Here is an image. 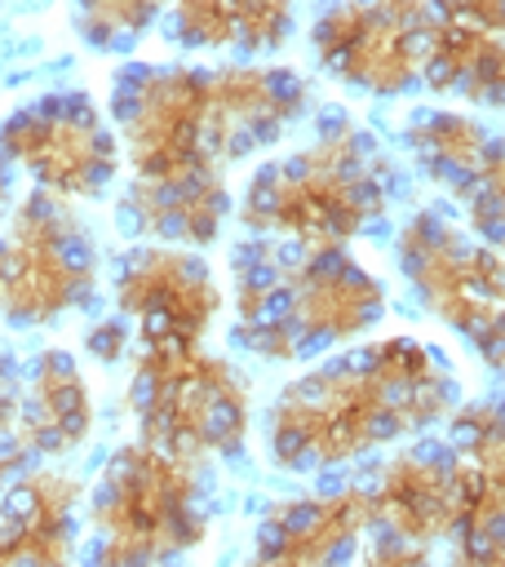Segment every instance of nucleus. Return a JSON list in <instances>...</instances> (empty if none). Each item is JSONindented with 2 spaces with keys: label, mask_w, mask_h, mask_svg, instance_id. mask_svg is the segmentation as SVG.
I'll list each match as a JSON object with an SVG mask.
<instances>
[{
  "label": "nucleus",
  "mask_w": 505,
  "mask_h": 567,
  "mask_svg": "<svg viewBox=\"0 0 505 567\" xmlns=\"http://www.w3.org/2000/svg\"><path fill=\"white\" fill-rule=\"evenodd\" d=\"M447 408L452 372L439 350L416 337H390L284 385L266 434L284 470H319L425 430Z\"/></svg>",
  "instance_id": "nucleus-1"
},
{
  "label": "nucleus",
  "mask_w": 505,
  "mask_h": 567,
  "mask_svg": "<svg viewBox=\"0 0 505 567\" xmlns=\"http://www.w3.org/2000/svg\"><path fill=\"white\" fill-rule=\"evenodd\" d=\"M239 346L261 359H306L368 332L385 315V288L346 248L257 239L235 252Z\"/></svg>",
  "instance_id": "nucleus-2"
},
{
  "label": "nucleus",
  "mask_w": 505,
  "mask_h": 567,
  "mask_svg": "<svg viewBox=\"0 0 505 567\" xmlns=\"http://www.w3.org/2000/svg\"><path fill=\"white\" fill-rule=\"evenodd\" d=\"M390 190L394 164L381 142L350 120H337L301 151L261 164L244 190L239 217L275 239L346 248V239L363 235L385 213Z\"/></svg>",
  "instance_id": "nucleus-3"
},
{
  "label": "nucleus",
  "mask_w": 505,
  "mask_h": 567,
  "mask_svg": "<svg viewBox=\"0 0 505 567\" xmlns=\"http://www.w3.org/2000/svg\"><path fill=\"white\" fill-rule=\"evenodd\" d=\"M93 567H159L208 532L195 461L146 443L120 447L93 487Z\"/></svg>",
  "instance_id": "nucleus-4"
},
{
  "label": "nucleus",
  "mask_w": 505,
  "mask_h": 567,
  "mask_svg": "<svg viewBox=\"0 0 505 567\" xmlns=\"http://www.w3.org/2000/svg\"><path fill=\"white\" fill-rule=\"evenodd\" d=\"M142 443L182 461L230 456L248 430V385L235 363L190 350H142L128 385Z\"/></svg>",
  "instance_id": "nucleus-5"
},
{
  "label": "nucleus",
  "mask_w": 505,
  "mask_h": 567,
  "mask_svg": "<svg viewBox=\"0 0 505 567\" xmlns=\"http://www.w3.org/2000/svg\"><path fill=\"white\" fill-rule=\"evenodd\" d=\"M97 288V252L71 199L31 190L0 235V319L40 328L80 310Z\"/></svg>",
  "instance_id": "nucleus-6"
},
{
  "label": "nucleus",
  "mask_w": 505,
  "mask_h": 567,
  "mask_svg": "<svg viewBox=\"0 0 505 567\" xmlns=\"http://www.w3.org/2000/svg\"><path fill=\"white\" fill-rule=\"evenodd\" d=\"M399 266L421 301L501 368V248L470 239L443 208H421L399 230Z\"/></svg>",
  "instance_id": "nucleus-7"
},
{
  "label": "nucleus",
  "mask_w": 505,
  "mask_h": 567,
  "mask_svg": "<svg viewBox=\"0 0 505 567\" xmlns=\"http://www.w3.org/2000/svg\"><path fill=\"white\" fill-rule=\"evenodd\" d=\"M204 66H124L111 89V115L137 182H186L221 173L204 151Z\"/></svg>",
  "instance_id": "nucleus-8"
},
{
  "label": "nucleus",
  "mask_w": 505,
  "mask_h": 567,
  "mask_svg": "<svg viewBox=\"0 0 505 567\" xmlns=\"http://www.w3.org/2000/svg\"><path fill=\"white\" fill-rule=\"evenodd\" d=\"M0 155L58 199H89L120 173V142L89 93H44L0 124Z\"/></svg>",
  "instance_id": "nucleus-9"
},
{
  "label": "nucleus",
  "mask_w": 505,
  "mask_h": 567,
  "mask_svg": "<svg viewBox=\"0 0 505 567\" xmlns=\"http://www.w3.org/2000/svg\"><path fill=\"white\" fill-rule=\"evenodd\" d=\"M434 4L381 0V4H337L310 27V44L328 75L363 93L390 97L421 80V49Z\"/></svg>",
  "instance_id": "nucleus-10"
},
{
  "label": "nucleus",
  "mask_w": 505,
  "mask_h": 567,
  "mask_svg": "<svg viewBox=\"0 0 505 567\" xmlns=\"http://www.w3.org/2000/svg\"><path fill=\"white\" fill-rule=\"evenodd\" d=\"M115 301L137 319L142 350H190L204 341L221 292L199 252L173 244H146L124 252L115 275Z\"/></svg>",
  "instance_id": "nucleus-11"
},
{
  "label": "nucleus",
  "mask_w": 505,
  "mask_h": 567,
  "mask_svg": "<svg viewBox=\"0 0 505 567\" xmlns=\"http://www.w3.org/2000/svg\"><path fill=\"white\" fill-rule=\"evenodd\" d=\"M306 80L292 66H248L230 62L208 71L204 97V151L217 164L248 159L284 137V128L306 111Z\"/></svg>",
  "instance_id": "nucleus-12"
},
{
  "label": "nucleus",
  "mask_w": 505,
  "mask_h": 567,
  "mask_svg": "<svg viewBox=\"0 0 505 567\" xmlns=\"http://www.w3.org/2000/svg\"><path fill=\"white\" fill-rule=\"evenodd\" d=\"M403 142L421 159L425 177L465 199V221L483 244H501V142L461 111H421L412 115Z\"/></svg>",
  "instance_id": "nucleus-13"
},
{
  "label": "nucleus",
  "mask_w": 505,
  "mask_h": 567,
  "mask_svg": "<svg viewBox=\"0 0 505 567\" xmlns=\"http://www.w3.org/2000/svg\"><path fill=\"white\" fill-rule=\"evenodd\" d=\"M368 527L372 505L363 487H341L332 496H297L261 518L252 558L284 567H341Z\"/></svg>",
  "instance_id": "nucleus-14"
},
{
  "label": "nucleus",
  "mask_w": 505,
  "mask_h": 567,
  "mask_svg": "<svg viewBox=\"0 0 505 567\" xmlns=\"http://www.w3.org/2000/svg\"><path fill=\"white\" fill-rule=\"evenodd\" d=\"M421 80L478 106H501V4L430 9Z\"/></svg>",
  "instance_id": "nucleus-15"
},
{
  "label": "nucleus",
  "mask_w": 505,
  "mask_h": 567,
  "mask_svg": "<svg viewBox=\"0 0 505 567\" xmlns=\"http://www.w3.org/2000/svg\"><path fill=\"white\" fill-rule=\"evenodd\" d=\"M372 523H381L390 536L408 545H430L439 536H452L456 523V452L447 443H425L412 452H399L377 487L368 492Z\"/></svg>",
  "instance_id": "nucleus-16"
},
{
  "label": "nucleus",
  "mask_w": 505,
  "mask_h": 567,
  "mask_svg": "<svg viewBox=\"0 0 505 567\" xmlns=\"http://www.w3.org/2000/svg\"><path fill=\"white\" fill-rule=\"evenodd\" d=\"M80 483L62 470H22L0 496V540L9 567H71Z\"/></svg>",
  "instance_id": "nucleus-17"
},
{
  "label": "nucleus",
  "mask_w": 505,
  "mask_h": 567,
  "mask_svg": "<svg viewBox=\"0 0 505 567\" xmlns=\"http://www.w3.org/2000/svg\"><path fill=\"white\" fill-rule=\"evenodd\" d=\"M18 430L31 456H58L89 439L93 399L66 350H44L18 390Z\"/></svg>",
  "instance_id": "nucleus-18"
},
{
  "label": "nucleus",
  "mask_w": 505,
  "mask_h": 567,
  "mask_svg": "<svg viewBox=\"0 0 505 567\" xmlns=\"http://www.w3.org/2000/svg\"><path fill=\"white\" fill-rule=\"evenodd\" d=\"M124 213L133 217V226L142 235H155L173 248L177 244L204 248L217 239V230L230 213L226 177L204 173V177H186V182H133Z\"/></svg>",
  "instance_id": "nucleus-19"
},
{
  "label": "nucleus",
  "mask_w": 505,
  "mask_h": 567,
  "mask_svg": "<svg viewBox=\"0 0 505 567\" xmlns=\"http://www.w3.org/2000/svg\"><path fill=\"white\" fill-rule=\"evenodd\" d=\"M168 40L186 49H226L239 40V4L226 0H190L168 13Z\"/></svg>",
  "instance_id": "nucleus-20"
},
{
  "label": "nucleus",
  "mask_w": 505,
  "mask_h": 567,
  "mask_svg": "<svg viewBox=\"0 0 505 567\" xmlns=\"http://www.w3.org/2000/svg\"><path fill=\"white\" fill-rule=\"evenodd\" d=\"M155 13L159 9L151 0H97V4H84L75 13V22H80V31H84L89 44H97V49H124V44H133L155 22Z\"/></svg>",
  "instance_id": "nucleus-21"
},
{
  "label": "nucleus",
  "mask_w": 505,
  "mask_h": 567,
  "mask_svg": "<svg viewBox=\"0 0 505 567\" xmlns=\"http://www.w3.org/2000/svg\"><path fill=\"white\" fill-rule=\"evenodd\" d=\"M292 31V4H239V49L266 53Z\"/></svg>",
  "instance_id": "nucleus-22"
},
{
  "label": "nucleus",
  "mask_w": 505,
  "mask_h": 567,
  "mask_svg": "<svg viewBox=\"0 0 505 567\" xmlns=\"http://www.w3.org/2000/svg\"><path fill=\"white\" fill-rule=\"evenodd\" d=\"M359 567H430V558H425V545H408V540L381 532L363 545Z\"/></svg>",
  "instance_id": "nucleus-23"
},
{
  "label": "nucleus",
  "mask_w": 505,
  "mask_h": 567,
  "mask_svg": "<svg viewBox=\"0 0 505 567\" xmlns=\"http://www.w3.org/2000/svg\"><path fill=\"white\" fill-rule=\"evenodd\" d=\"M128 350V323L124 319H106V323H97V328H89V354H97V359H120Z\"/></svg>",
  "instance_id": "nucleus-24"
},
{
  "label": "nucleus",
  "mask_w": 505,
  "mask_h": 567,
  "mask_svg": "<svg viewBox=\"0 0 505 567\" xmlns=\"http://www.w3.org/2000/svg\"><path fill=\"white\" fill-rule=\"evenodd\" d=\"M452 567H505V549L501 545H456Z\"/></svg>",
  "instance_id": "nucleus-25"
},
{
  "label": "nucleus",
  "mask_w": 505,
  "mask_h": 567,
  "mask_svg": "<svg viewBox=\"0 0 505 567\" xmlns=\"http://www.w3.org/2000/svg\"><path fill=\"white\" fill-rule=\"evenodd\" d=\"M9 199H13V164L0 155V213L9 208Z\"/></svg>",
  "instance_id": "nucleus-26"
},
{
  "label": "nucleus",
  "mask_w": 505,
  "mask_h": 567,
  "mask_svg": "<svg viewBox=\"0 0 505 567\" xmlns=\"http://www.w3.org/2000/svg\"><path fill=\"white\" fill-rule=\"evenodd\" d=\"M248 567H284V563H261V558H252Z\"/></svg>",
  "instance_id": "nucleus-27"
},
{
  "label": "nucleus",
  "mask_w": 505,
  "mask_h": 567,
  "mask_svg": "<svg viewBox=\"0 0 505 567\" xmlns=\"http://www.w3.org/2000/svg\"><path fill=\"white\" fill-rule=\"evenodd\" d=\"M0 567H9V554H4V540H0Z\"/></svg>",
  "instance_id": "nucleus-28"
}]
</instances>
